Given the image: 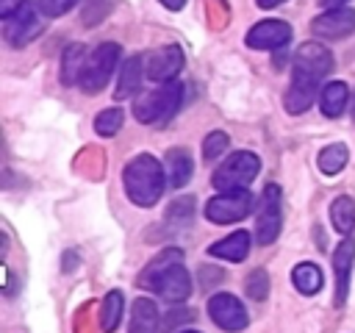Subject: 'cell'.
Instances as JSON below:
<instances>
[{"label": "cell", "mask_w": 355, "mask_h": 333, "mask_svg": "<svg viewBox=\"0 0 355 333\" xmlns=\"http://www.w3.org/2000/svg\"><path fill=\"white\" fill-rule=\"evenodd\" d=\"M164 169H166V180L169 186L175 189H183L189 180H191V172H194V161H191V153L186 147H172L164 158Z\"/></svg>", "instance_id": "16"}, {"label": "cell", "mask_w": 355, "mask_h": 333, "mask_svg": "<svg viewBox=\"0 0 355 333\" xmlns=\"http://www.w3.org/2000/svg\"><path fill=\"white\" fill-rule=\"evenodd\" d=\"M347 158H349V150H347V144L336 142V144H327V147L319 153L316 164H319V169H322L324 175H338V172L347 166Z\"/></svg>", "instance_id": "25"}, {"label": "cell", "mask_w": 355, "mask_h": 333, "mask_svg": "<svg viewBox=\"0 0 355 333\" xmlns=\"http://www.w3.org/2000/svg\"><path fill=\"white\" fill-rule=\"evenodd\" d=\"M158 327V308L150 297L133 300V314H130V333H155Z\"/></svg>", "instance_id": "21"}, {"label": "cell", "mask_w": 355, "mask_h": 333, "mask_svg": "<svg viewBox=\"0 0 355 333\" xmlns=\"http://www.w3.org/2000/svg\"><path fill=\"white\" fill-rule=\"evenodd\" d=\"M189 319H191V311H172V314L166 316L164 327H166V330H172L175 325H183V322H189Z\"/></svg>", "instance_id": "33"}, {"label": "cell", "mask_w": 355, "mask_h": 333, "mask_svg": "<svg viewBox=\"0 0 355 333\" xmlns=\"http://www.w3.org/2000/svg\"><path fill=\"white\" fill-rule=\"evenodd\" d=\"M330 222L341 236H349L355 228V200L349 194H341L330 205Z\"/></svg>", "instance_id": "22"}, {"label": "cell", "mask_w": 355, "mask_h": 333, "mask_svg": "<svg viewBox=\"0 0 355 333\" xmlns=\"http://www.w3.org/2000/svg\"><path fill=\"white\" fill-rule=\"evenodd\" d=\"M180 100H183V86L178 80H166L133 103V117L144 125H155V128L166 125L180 108Z\"/></svg>", "instance_id": "3"}, {"label": "cell", "mask_w": 355, "mask_h": 333, "mask_svg": "<svg viewBox=\"0 0 355 333\" xmlns=\"http://www.w3.org/2000/svg\"><path fill=\"white\" fill-rule=\"evenodd\" d=\"M141 75H144V56H133L128 61H122V69H119V80H116V100H125L130 97L139 83H141Z\"/></svg>", "instance_id": "20"}, {"label": "cell", "mask_w": 355, "mask_h": 333, "mask_svg": "<svg viewBox=\"0 0 355 333\" xmlns=\"http://www.w3.org/2000/svg\"><path fill=\"white\" fill-rule=\"evenodd\" d=\"M25 3H28V0H0V17H3V22L11 19Z\"/></svg>", "instance_id": "32"}, {"label": "cell", "mask_w": 355, "mask_h": 333, "mask_svg": "<svg viewBox=\"0 0 355 333\" xmlns=\"http://www.w3.org/2000/svg\"><path fill=\"white\" fill-rule=\"evenodd\" d=\"M344 3H349V0H319V6L327 8V11L330 8H344Z\"/></svg>", "instance_id": "34"}, {"label": "cell", "mask_w": 355, "mask_h": 333, "mask_svg": "<svg viewBox=\"0 0 355 333\" xmlns=\"http://www.w3.org/2000/svg\"><path fill=\"white\" fill-rule=\"evenodd\" d=\"M347 103H349V89L344 80H330L322 94H319V105H322V114L330 117V119H338L344 111H347Z\"/></svg>", "instance_id": "19"}, {"label": "cell", "mask_w": 355, "mask_h": 333, "mask_svg": "<svg viewBox=\"0 0 355 333\" xmlns=\"http://www.w3.org/2000/svg\"><path fill=\"white\" fill-rule=\"evenodd\" d=\"M139 286L155 291L158 297L169 302H183L191 294V278L183 266V253L178 247H169L158 253L139 275Z\"/></svg>", "instance_id": "1"}, {"label": "cell", "mask_w": 355, "mask_h": 333, "mask_svg": "<svg viewBox=\"0 0 355 333\" xmlns=\"http://www.w3.org/2000/svg\"><path fill=\"white\" fill-rule=\"evenodd\" d=\"M261 172V161L255 153L250 150H239V153H230L214 172L211 183L214 189L219 191H236V189H247Z\"/></svg>", "instance_id": "4"}, {"label": "cell", "mask_w": 355, "mask_h": 333, "mask_svg": "<svg viewBox=\"0 0 355 333\" xmlns=\"http://www.w3.org/2000/svg\"><path fill=\"white\" fill-rule=\"evenodd\" d=\"M208 253H211L214 258L239 264V261H244L247 253H250V233H247V230H236V233H230L227 239L214 241V244L208 247Z\"/></svg>", "instance_id": "18"}, {"label": "cell", "mask_w": 355, "mask_h": 333, "mask_svg": "<svg viewBox=\"0 0 355 333\" xmlns=\"http://www.w3.org/2000/svg\"><path fill=\"white\" fill-rule=\"evenodd\" d=\"M180 69H183V53L178 44H166V47H158L144 56V75L153 83L175 80Z\"/></svg>", "instance_id": "10"}, {"label": "cell", "mask_w": 355, "mask_h": 333, "mask_svg": "<svg viewBox=\"0 0 355 333\" xmlns=\"http://www.w3.org/2000/svg\"><path fill=\"white\" fill-rule=\"evenodd\" d=\"M291 280H294V289L300 294L311 297V294H316L322 289V269L316 264H311V261H302V264H297L291 269Z\"/></svg>", "instance_id": "23"}, {"label": "cell", "mask_w": 355, "mask_h": 333, "mask_svg": "<svg viewBox=\"0 0 355 333\" xmlns=\"http://www.w3.org/2000/svg\"><path fill=\"white\" fill-rule=\"evenodd\" d=\"M44 22H47V14L42 11V6L28 0L11 19L3 22V36L11 47H25L44 31Z\"/></svg>", "instance_id": "6"}, {"label": "cell", "mask_w": 355, "mask_h": 333, "mask_svg": "<svg viewBox=\"0 0 355 333\" xmlns=\"http://www.w3.org/2000/svg\"><path fill=\"white\" fill-rule=\"evenodd\" d=\"M39 6H42V11H44L47 17H61V14H67L69 8H75L78 0H39Z\"/></svg>", "instance_id": "31"}, {"label": "cell", "mask_w": 355, "mask_h": 333, "mask_svg": "<svg viewBox=\"0 0 355 333\" xmlns=\"http://www.w3.org/2000/svg\"><path fill=\"white\" fill-rule=\"evenodd\" d=\"M183 333H197V330H183Z\"/></svg>", "instance_id": "38"}, {"label": "cell", "mask_w": 355, "mask_h": 333, "mask_svg": "<svg viewBox=\"0 0 355 333\" xmlns=\"http://www.w3.org/2000/svg\"><path fill=\"white\" fill-rule=\"evenodd\" d=\"M291 39V25L283 19H263L258 25H252L244 36V42L252 50H277Z\"/></svg>", "instance_id": "13"}, {"label": "cell", "mask_w": 355, "mask_h": 333, "mask_svg": "<svg viewBox=\"0 0 355 333\" xmlns=\"http://www.w3.org/2000/svg\"><path fill=\"white\" fill-rule=\"evenodd\" d=\"M330 69H333V53L319 42H305L294 53L291 72H300V75H308L313 80H322Z\"/></svg>", "instance_id": "11"}, {"label": "cell", "mask_w": 355, "mask_h": 333, "mask_svg": "<svg viewBox=\"0 0 355 333\" xmlns=\"http://www.w3.org/2000/svg\"><path fill=\"white\" fill-rule=\"evenodd\" d=\"M280 203H283V194H280V186L269 183L261 194V203H258V214H255V241L258 244H272L277 236H280V228H283V211H280Z\"/></svg>", "instance_id": "7"}, {"label": "cell", "mask_w": 355, "mask_h": 333, "mask_svg": "<svg viewBox=\"0 0 355 333\" xmlns=\"http://www.w3.org/2000/svg\"><path fill=\"white\" fill-rule=\"evenodd\" d=\"M161 3H164L169 11H180V8L186 6V0H161Z\"/></svg>", "instance_id": "35"}, {"label": "cell", "mask_w": 355, "mask_h": 333, "mask_svg": "<svg viewBox=\"0 0 355 333\" xmlns=\"http://www.w3.org/2000/svg\"><path fill=\"white\" fill-rule=\"evenodd\" d=\"M86 61H89V50L80 44V42H72V44H67L64 47V53H61V83L64 86H75V83H80V75H83V69H86Z\"/></svg>", "instance_id": "17"}, {"label": "cell", "mask_w": 355, "mask_h": 333, "mask_svg": "<svg viewBox=\"0 0 355 333\" xmlns=\"http://www.w3.org/2000/svg\"><path fill=\"white\" fill-rule=\"evenodd\" d=\"M244 291H247V297H252L255 302L266 300V294H269V275H266L263 269H252V272L247 275V280H244Z\"/></svg>", "instance_id": "28"}, {"label": "cell", "mask_w": 355, "mask_h": 333, "mask_svg": "<svg viewBox=\"0 0 355 333\" xmlns=\"http://www.w3.org/2000/svg\"><path fill=\"white\" fill-rule=\"evenodd\" d=\"M227 144H230V139H227L225 130H211V133L205 136V142H202V158H205V161L219 158V155L227 150Z\"/></svg>", "instance_id": "30"}, {"label": "cell", "mask_w": 355, "mask_h": 333, "mask_svg": "<svg viewBox=\"0 0 355 333\" xmlns=\"http://www.w3.org/2000/svg\"><path fill=\"white\" fill-rule=\"evenodd\" d=\"M355 31V11L352 8H330L324 14H319L311 22V33L316 39H347Z\"/></svg>", "instance_id": "12"}, {"label": "cell", "mask_w": 355, "mask_h": 333, "mask_svg": "<svg viewBox=\"0 0 355 333\" xmlns=\"http://www.w3.org/2000/svg\"><path fill=\"white\" fill-rule=\"evenodd\" d=\"M122 128V111L119 108H105L94 117V130L100 136H114Z\"/></svg>", "instance_id": "29"}, {"label": "cell", "mask_w": 355, "mask_h": 333, "mask_svg": "<svg viewBox=\"0 0 355 333\" xmlns=\"http://www.w3.org/2000/svg\"><path fill=\"white\" fill-rule=\"evenodd\" d=\"M191 216H194V197L191 194H180L169 208H166V225L175 230H180V228H186L189 222H191Z\"/></svg>", "instance_id": "26"}, {"label": "cell", "mask_w": 355, "mask_h": 333, "mask_svg": "<svg viewBox=\"0 0 355 333\" xmlns=\"http://www.w3.org/2000/svg\"><path fill=\"white\" fill-rule=\"evenodd\" d=\"M119 56H122V47H119L116 42H103V44H97V47L89 53L86 69H83V75H80V89H83L86 94H100V92L108 86L114 69L119 67Z\"/></svg>", "instance_id": "5"}, {"label": "cell", "mask_w": 355, "mask_h": 333, "mask_svg": "<svg viewBox=\"0 0 355 333\" xmlns=\"http://www.w3.org/2000/svg\"><path fill=\"white\" fill-rule=\"evenodd\" d=\"M252 211V194L250 189H236V191H222L205 203V216L214 225H233L244 219Z\"/></svg>", "instance_id": "8"}, {"label": "cell", "mask_w": 355, "mask_h": 333, "mask_svg": "<svg viewBox=\"0 0 355 333\" xmlns=\"http://www.w3.org/2000/svg\"><path fill=\"white\" fill-rule=\"evenodd\" d=\"M116 0H83V11H80V22L86 28H97L100 22H105V17L114 11Z\"/></svg>", "instance_id": "27"}, {"label": "cell", "mask_w": 355, "mask_h": 333, "mask_svg": "<svg viewBox=\"0 0 355 333\" xmlns=\"http://www.w3.org/2000/svg\"><path fill=\"white\" fill-rule=\"evenodd\" d=\"M255 3H258L261 8H275V6H280L283 0H255Z\"/></svg>", "instance_id": "36"}, {"label": "cell", "mask_w": 355, "mask_h": 333, "mask_svg": "<svg viewBox=\"0 0 355 333\" xmlns=\"http://www.w3.org/2000/svg\"><path fill=\"white\" fill-rule=\"evenodd\" d=\"M122 308H125V300H122V291L114 289L103 297V305H100V327L105 333H114L119 327V319H122Z\"/></svg>", "instance_id": "24"}, {"label": "cell", "mask_w": 355, "mask_h": 333, "mask_svg": "<svg viewBox=\"0 0 355 333\" xmlns=\"http://www.w3.org/2000/svg\"><path fill=\"white\" fill-rule=\"evenodd\" d=\"M122 183H125V191L130 197V203L141 205V208H150L161 200L164 194V186H166V169L164 164L150 155V153H139L133 155L128 164H125V172H122Z\"/></svg>", "instance_id": "2"}, {"label": "cell", "mask_w": 355, "mask_h": 333, "mask_svg": "<svg viewBox=\"0 0 355 333\" xmlns=\"http://www.w3.org/2000/svg\"><path fill=\"white\" fill-rule=\"evenodd\" d=\"M352 119H355V97H352Z\"/></svg>", "instance_id": "37"}, {"label": "cell", "mask_w": 355, "mask_h": 333, "mask_svg": "<svg viewBox=\"0 0 355 333\" xmlns=\"http://www.w3.org/2000/svg\"><path fill=\"white\" fill-rule=\"evenodd\" d=\"M355 264V241L344 239L333 250V272H336V305H344L347 289H349V272Z\"/></svg>", "instance_id": "15"}, {"label": "cell", "mask_w": 355, "mask_h": 333, "mask_svg": "<svg viewBox=\"0 0 355 333\" xmlns=\"http://www.w3.org/2000/svg\"><path fill=\"white\" fill-rule=\"evenodd\" d=\"M208 316H211L222 330H227V333H239V330H244L247 322H250L247 308L241 305V300L233 297V294H227V291H219V294H214V297L208 300Z\"/></svg>", "instance_id": "9"}, {"label": "cell", "mask_w": 355, "mask_h": 333, "mask_svg": "<svg viewBox=\"0 0 355 333\" xmlns=\"http://www.w3.org/2000/svg\"><path fill=\"white\" fill-rule=\"evenodd\" d=\"M319 92V80L308 78V75H300V72H291V83H288V92L283 97L286 103V111L288 114H302L311 108L313 97Z\"/></svg>", "instance_id": "14"}]
</instances>
